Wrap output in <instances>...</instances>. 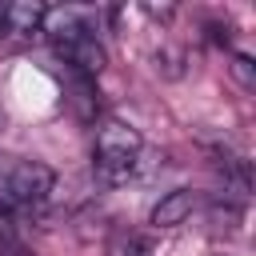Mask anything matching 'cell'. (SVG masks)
I'll use <instances>...</instances> for the list:
<instances>
[{
	"label": "cell",
	"instance_id": "1",
	"mask_svg": "<svg viewBox=\"0 0 256 256\" xmlns=\"http://www.w3.org/2000/svg\"><path fill=\"white\" fill-rule=\"evenodd\" d=\"M140 152H144V136L140 128L124 124V120H104L96 128V140H92V164H96V176L104 184H128L140 168Z\"/></svg>",
	"mask_w": 256,
	"mask_h": 256
},
{
	"label": "cell",
	"instance_id": "2",
	"mask_svg": "<svg viewBox=\"0 0 256 256\" xmlns=\"http://www.w3.org/2000/svg\"><path fill=\"white\" fill-rule=\"evenodd\" d=\"M56 188V172L44 160L28 156H0V208L28 212L40 208Z\"/></svg>",
	"mask_w": 256,
	"mask_h": 256
},
{
	"label": "cell",
	"instance_id": "3",
	"mask_svg": "<svg viewBox=\"0 0 256 256\" xmlns=\"http://www.w3.org/2000/svg\"><path fill=\"white\" fill-rule=\"evenodd\" d=\"M96 20H100L96 8L64 4V8H48V12H44V28H40V32H48L52 48H60V44H72V40H80V36H96Z\"/></svg>",
	"mask_w": 256,
	"mask_h": 256
},
{
	"label": "cell",
	"instance_id": "4",
	"mask_svg": "<svg viewBox=\"0 0 256 256\" xmlns=\"http://www.w3.org/2000/svg\"><path fill=\"white\" fill-rule=\"evenodd\" d=\"M44 12L48 4H36V0H8L0 4V36L8 40H28L44 28Z\"/></svg>",
	"mask_w": 256,
	"mask_h": 256
},
{
	"label": "cell",
	"instance_id": "5",
	"mask_svg": "<svg viewBox=\"0 0 256 256\" xmlns=\"http://www.w3.org/2000/svg\"><path fill=\"white\" fill-rule=\"evenodd\" d=\"M192 208H196V196H192L188 188H172V192H164V196L152 204L148 224H152V228H180V224L192 216Z\"/></svg>",
	"mask_w": 256,
	"mask_h": 256
},
{
	"label": "cell",
	"instance_id": "6",
	"mask_svg": "<svg viewBox=\"0 0 256 256\" xmlns=\"http://www.w3.org/2000/svg\"><path fill=\"white\" fill-rule=\"evenodd\" d=\"M56 52H60V56L68 60V68L80 72V76H96V72L104 68V44H100L96 36H80V40H72V44H60Z\"/></svg>",
	"mask_w": 256,
	"mask_h": 256
},
{
	"label": "cell",
	"instance_id": "7",
	"mask_svg": "<svg viewBox=\"0 0 256 256\" xmlns=\"http://www.w3.org/2000/svg\"><path fill=\"white\" fill-rule=\"evenodd\" d=\"M104 252H108V256H152L148 240H144L140 232H132V228H116V232L108 236Z\"/></svg>",
	"mask_w": 256,
	"mask_h": 256
},
{
	"label": "cell",
	"instance_id": "8",
	"mask_svg": "<svg viewBox=\"0 0 256 256\" xmlns=\"http://www.w3.org/2000/svg\"><path fill=\"white\" fill-rule=\"evenodd\" d=\"M232 76H236V80L252 92V88H256V64H252V56L236 52V56H232Z\"/></svg>",
	"mask_w": 256,
	"mask_h": 256
},
{
	"label": "cell",
	"instance_id": "9",
	"mask_svg": "<svg viewBox=\"0 0 256 256\" xmlns=\"http://www.w3.org/2000/svg\"><path fill=\"white\" fill-rule=\"evenodd\" d=\"M4 256H32V252H24V248H8Z\"/></svg>",
	"mask_w": 256,
	"mask_h": 256
}]
</instances>
